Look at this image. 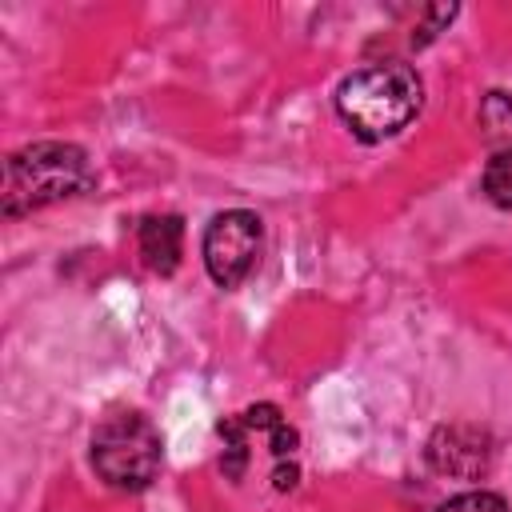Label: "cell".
I'll return each instance as SVG.
<instances>
[{
	"label": "cell",
	"instance_id": "obj_8",
	"mask_svg": "<svg viewBox=\"0 0 512 512\" xmlns=\"http://www.w3.org/2000/svg\"><path fill=\"white\" fill-rule=\"evenodd\" d=\"M436 512H508V504H504V496L476 488V492H460V496L444 500Z\"/></svg>",
	"mask_w": 512,
	"mask_h": 512
},
{
	"label": "cell",
	"instance_id": "obj_6",
	"mask_svg": "<svg viewBox=\"0 0 512 512\" xmlns=\"http://www.w3.org/2000/svg\"><path fill=\"white\" fill-rule=\"evenodd\" d=\"M136 244H140V260L144 268L168 276L176 272L180 264V252H184V224L180 216L164 212V216H144L140 228H136Z\"/></svg>",
	"mask_w": 512,
	"mask_h": 512
},
{
	"label": "cell",
	"instance_id": "obj_2",
	"mask_svg": "<svg viewBox=\"0 0 512 512\" xmlns=\"http://www.w3.org/2000/svg\"><path fill=\"white\" fill-rule=\"evenodd\" d=\"M92 188V164L84 148L64 140H40L4 160V216H24L56 200H72Z\"/></svg>",
	"mask_w": 512,
	"mask_h": 512
},
{
	"label": "cell",
	"instance_id": "obj_7",
	"mask_svg": "<svg viewBox=\"0 0 512 512\" xmlns=\"http://www.w3.org/2000/svg\"><path fill=\"white\" fill-rule=\"evenodd\" d=\"M484 196L500 208H512V148L496 152L484 168Z\"/></svg>",
	"mask_w": 512,
	"mask_h": 512
},
{
	"label": "cell",
	"instance_id": "obj_4",
	"mask_svg": "<svg viewBox=\"0 0 512 512\" xmlns=\"http://www.w3.org/2000/svg\"><path fill=\"white\" fill-rule=\"evenodd\" d=\"M260 256V216L248 208H232L212 216L204 232V268L220 288H236Z\"/></svg>",
	"mask_w": 512,
	"mask_h": 512
},
{
	"label": "cell",
	"instance_id": "obj_5",
	"mask_svg": "<svg viewBox=\"0 0 512 512\" xmlns=\"http://www.w3.org/2000/svg\"><path fill=\"white\" fill-rule=\"evenodd\" d=\"M428 460L440 476L480 480L492 464V440H488V432H480L472 424H448L428 440Z\"/></svg>",
	"mask_w": 512,
	"mask_h": 512
},
{
	"label": "cell",
	"instance_id": "obj_1",
	"mask_svg": "<svg viewBox=\"0 0 512 512\" xmlns=\"http://www.w3.org/2000/svg\"><path fill=\"white\" fill-rule=\"evenodd\" d=\"M420 76L400 60L364 64L336 88V112L360 140L396 136L420 112Z\"/></svg>",
	"mask_w": 512,
	"mask_h": 512
},
{
	"label": "cell",
	"instance_id": "obj_3",
	"mask_svg": "<svg viewBox=\"0 0 512 512\" xmlns=\"http://www.w3.org/2000/svg\"><path fill=\"white\" fill-rule=\"evenodd\" d=\"M164 460L160 432L140 412H116L92 432V468L120 492H140L156 480Z\"/></svg>",
	"mask_w": 512,
	"mask_h": 512
}]
</instances>
